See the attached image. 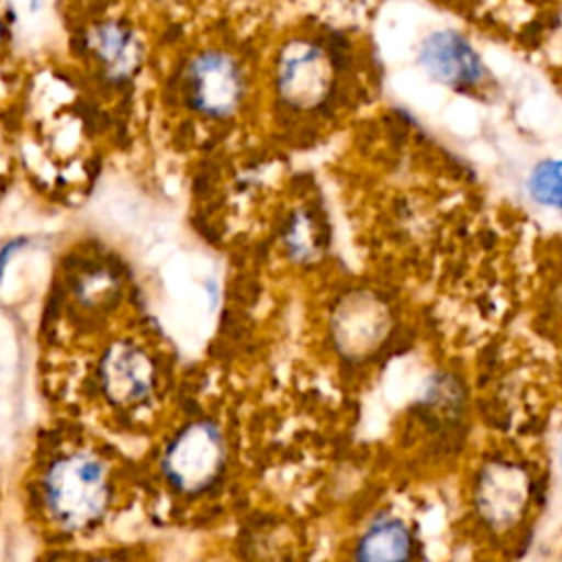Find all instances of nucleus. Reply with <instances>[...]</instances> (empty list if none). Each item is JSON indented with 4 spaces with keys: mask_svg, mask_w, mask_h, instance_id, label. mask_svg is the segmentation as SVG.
Masks as SVG:
<instances>
[{
    "mask_svg": "<svg viewBox=\"0 0 562 562\" xmlns=\"http://www.w3.org/2000/svg\"><path fill=\"white\" fill-rule=\"evenodd\" d=\"M44 501L53 520L66 529L97 522L110 503L105 463L88 452L57 459L44 479Z\"/></svg>",
    "mask_w": 562,
    "mask_h": 562,
    "instance_id": "1",
    "label": "nucleus"
},
{
    "mask_svg": "<svg viewBox=\"0 0 562 562\" xmlns=\"http://www.w3.org/2000/svg\"><path fill=\"white\" fill-rule=\"evenodd\" d=\"M338 55L331 44L314 35L290 37L274 61L279 99L299 112L323 108L338 86Z\"/></svg>",
    "mask_w": 562,
    "mask_h": 562,
    "instance_id": "2",
    "label": "nucleus"
},
{
    "mask_svg": "<svg viewBox=\"0 0 562 562\" xmlns=\"http://www.w3.org/2000/svg\"><path fill=\"white\" fill-rule=\"evenodd\" d=\"M187 103L209 116L226 119L237 112L246 94V75L237 57L224 48H202L184 66Z\"/></svg>",
    "mask_w": 562,
    "mask_h": 562,
    "instance_id": "3",
    "label": "nucleus"
},
{
    "mask_svg": "<svg viewBox=\"0 0 562 562\" xmlns=\"http://www.w3.org/2000/svg\"><path fill=\"white\" fill-rule=\"evenodd\" d=\"M226 446L213 422L189 424L167 448L162 465L169 481L180 492H202L222 472Z\"/></svg>",
    "mask_w": 562,
    "mask_h": 562,
    "instance_id": "4",
    "label": "nucleus"
},
{
    "mask_svg": "<svg viewBox=\"0 0 562 562\" xmlns=\"http://www.w3.org/2000/svg\"><path fill=\"white\" fill-rule=\"evenodd\" d=\"M393 325L384 299L371 290L345 294L331 314V336L336 349L349 360H362L382 347Z\"/></svg>",
    "mask_w": 562,
    "mask_h": 562,
    "instance_id": "5",
    "label": "nucleus"
},
{
    "mask_svg": "<svg viewBox=\"0 0 562 562\" xmlns=\"http://www.w3.org/2000/svg\"><path fill=\"white\" fill-rule=\"evenodd\" d=\"M531 494L529 474L509 461L487 463L474 487V505L481 520L496 531L512 529L527 512Z\"/></svg>",
    "mask_w": 562,
    "mask_h": 562,
    "instance_id": "6",
    "label": "nucleus"
},
{
    "mask_svg": "<svg viewBox=\"0 0 562 562\" xmlns=\"http://www.w3.org/2000/svg\"><path fill=\"white\" fill-rule=\"evenodd\" d=\"M422 68L439 83L450 88H472L485 77V66L474 46L457 31H432L419 44Z\"/></svg>",
    "mask_w": 562,
    "mask_h": 562,
    "instance_id": "7",
    "label": "nucleus"
},
{
    "mask_svg": "<svg viewBox=\"0 0 562 562\" xmlns=\"http://www.w3.org/2000/svg\"><path fill=\"white\" fill-rule=\"evenodd\" d=\"M83 48L112 81L130 79L143 57L136 29L121 18H105L90 24L83 33Z\"/></svg>",
    "mask_w": 562,
    "mask_h": 562,
    "instance_id": "8",
    "label": "nucleus"
},
{
    "mask_svg": "<svg viewBox=\"0 0 562 562\" xmlns=\"http://www.w3.org/2000/svg\"><path fill=\"white\" fill-rule=\"evenodd\" d=\"M101 382L114 404H138L154 389V364L136 345L116 342L103 356Z\"/></svg>",
    "mask_w": 562,
    "mask_h": 562,
    "instance_id": "9",
    "label": "nucleus"
},
{
    "mask_svg": "<svg viewBox=\"0 0 562 562\" xmlns=\"http://www.w3.org/2000/svg\"><path fill=\"white\" fill-rule=\"evenodd\" d=\"M413 553V538L408 527L397 518H378L371 522L356 544V558L375 560H404Z\"/></svg>",
    "mask_w": 562,
    "mask_h": 562,
    "instance_id": "10",
    "label": "nucleus"
},
{
    "mask_svg": "<svg viewBox=\"0 0 562 562\" xmlns=\"http://www.w3.org/2000/svg\"><path fill=\"white\" fill-rule=\"evenodd\" d=\"M527 189L536 202L562 209V160H540L529 173Z\"/></svg>",
    "mask_w": 562,
    "mask_h": 562,
    "instance_id": "11",
    "label": "nucleus"
},
{
    "mask_svg": "<svg viewBox=\"0 0 562 562\" xmlns=\"http://www.w3.org/2000/svg\"><path fill=\"white\" fill-rule=\"evenodd\" d=\"M24 244H26V239H24V237H20V239H11V241H7V244L0 248V279H2V270H4V266H7V259H9V257H13V252H15V250H20Z\"/></svg>",
    "mask_w": 562,
    "mask_h": 562,
    "instance_id": "12",
    "label": "nucleus"
},
{
    "mask_svg": "<svg viewBox=\"0 0 562 562\" xmlns=\"http://www.w3.org/2000/svg\"><path fill=\"white\" fill-rule=\"evenodd\" d=\"M4 42H7V24H4V20H2V15H0V53H2V48H4Z\"/></svg>",
    "mask_w": 562,
    "mask_h": 562,
    "instance_id": "13",
    "label": "nucleus"
},
{
    "mask_svg": "<svg viewBox=\"0 0 562 562\" xmlns=\"http://www.w3.org/2000/svg\"><path fill=\"white\" fill-rule=\"evenodd\" d=\"M558 461H560V470H562V441H560V450H558Z\"/></svg>",
    "mask_w": 562,
    "mask_h": 562,
    "instance_id": "14",
    "label": "nucleus"
}]
</instances>
